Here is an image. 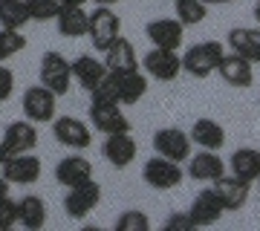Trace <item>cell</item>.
<instances>
[{
	"instance_id": "cell-23",
	"label": "cell",
	"mask_w": 260,
	"mask_h": 231,
	"mask_svg": "<svg viewBox=\"0 0 260 231\" xmlns=\"http://www.w3.org/2000/svg\"><path fill=\"white\" fill-rule=\"evenodd\" d=\"M90 176H93V165H90V159L78 156V153L64 156L55 165V179L64 185V188H73V185L84 182V179H90Z\"/></svg>"
},
{
	"instance_id": "cell-14",
	"label": "cell",
	"mask_w": 260,
	"mask_h": 231,
	"mask_svg": "<svg viewBox=\"0 0 260 231\" xmlns=\"http://www.w3.org/2000/svg\"><path fill=\"white\" fill-rule=\"evenodd\" d=\"M145 35L159 49H179L185 41V26L179 23V18H159L145 26Z\"/></svg>"
},
{
	"instance_id": "cell-8",
	"label": "cell",
	"mask_w": 260,
	"mask_h": 231,
	"mask_svg": "<svg viewBox=\"0 0 260 231\" xmlns=\"http://www.w3.org/2000/svg\"><path fill=\"white\" fill-rule=\"evenodd\" d=\"M41 159L29 150V153H9L6 162L0 165V174L9 179V185H32L41 179Z\"/></svg>"
},
{
	"instance_id": "cell-34",
	"label": "cell",
	"mask_w": 260,
	"mask_h": 231,
	"mask_svg": "<svg viewBox=\"0 0 260 231\" xmlns=\"http://www.w3.org/2000/svg\"><path fill=\"white\" fill-rule=\"evenodd\" d=\"M165 231H194V220H191V214L188 211H177V214H171L165 220V225H162Z\"/></svg>"
},
{
	"instance_id": "cell-36",
	"label": "cell",
	"mask_w": 260,
	"mask_h": 231,
	"mask_svg": "<svg viewBox=\"0 0 260 231\" xmlns=\"http://www.w3.org/2000/svg\"><path fill=\"white\" fill-rule=\"evenodd\" d=\"M3 196H9V179L0 174V200H3Z\"/></svg>"
},
{
	"instance_id": "cell-1",
	"label": "cell",
	"mask_w": 260,
	"mask_h": 231,
	"mask_svg": "<svg viewBox=\"0 0 260 231\" xmlns=\"http://www.w3.org/2000/svg\"><path fill=\"white\" fill-rule=\"evenodd\" d=\"M223 44L220 41H200L182 55V70L191 73L194 78H208L217 73V67L223 61Z\"/></svg>"
},
{
	"instance_id": "cell-7",
	"label": "cell",
	"mask_w": 260,
	"mask_h": 231,
	"mask_svg": "<svg viewBox=\"0 0 260 231\" xmlns=\"http://www.w3.org/2000/svg\"><path fill=\"white\" fill-rule=\"evenodd\" d=\"M142 70L153 78V81H177L182 70V55H177V49H159L153 46L148 55L142 58Z\"/></svg>"
},
{
	"instance_id": "cell-37",
	"label": "cell",
	"mask_w": 260,
	"mask_h": 231,
	"mask_svg": "<svg viewBox=\"0 0 260 231\" xmlns=\"http://www.w3.org/2000/svg\"><path fill=\"white\" fill-rule=\"evenodd\" d=\"M203 3H208V6H229L234 0H203Z\"/></svg>"
},
{
	"instance_id": "cell-4",
	"label": "cell",
	"mask_w": 260,
	"mask_h": 231,
	"mask_svg": "<svg viewBox=\"0 0 260 231\" xmlns=\"http://www.w3.org/2000/svg\"><path fill=\"white\" fill-rule=\"evenodd\" d=\"M182 168H179V162H174V159L168 156H150L145 165H142V179L153 188V191H171V188H179V182H182Z\"/></svg>"
},
{
	"instance_id": "cell-42",
	"label": "cell",
	"mask_w": 260,
	"mask_h": 231,
	"mask_svg": "<svg viewBox=\"0 0 260 231\" xmlns=\"http://www.w3.org/2000/svg\"><path fill=\"white\" fill-rule=\"evenodd\" d=\"M257 182H260V179H257Z\"/></svg>"
},
{
	"instance_id": "cell-16",
	"label": "cell",
	"mask_w": 260,
	"mask_h": 231,
	"mask_svg": "<svg viewBox=\"0 0 260 231\" xmlns=\"http://www.w3.org/2000/svg\"><path fill=\"white\" fill-rule=\"evenodd\" d=\"M3 145H6V150L9 153H29V150L38 148V127L35 121H12V124H6V130H3Z\"/></svg>"
},
{
	"instance_id": "cell-6",
	"label": "cell",
	"mask_w": 260,
	"mask_h": 231,
	"mask_svg": "<svg viewBox=\"0 0 260 231\" xmlns=\"http://www.w3.org/2000/svg\"><path fill=\"white\" fill-rule=\"evenodd\" d=\"M23 116L35 124H47V121L55 119V110H58V95L52 90H47L44 84H35L23 92Z\"/></svg>"
},
{
	"instance_id": "cell-25",
	"label": "cell",
	"mask_w": 260,
	"mask_h": 231,
	"mask_svg": "<svg viewBox=\"0 0 260 231\" xmlns=\"http://www.w3.org/2000/svg\"><path fill=\"white\" fill-rule=\"evenodd\" d=\"M119 87V104H139L142 95L148 92V75L133 70V73H116Z\"/></svg>"
},
{
	"instance_id": "cell-11",
	"label": "cell",
	"mask_w": 260,
	"mask_h": 231,
	"mask_svg": "<svg viewBox=\"0 0 260 231\" xmlns=\"http://www.w3.org/2000/svg\"><path fill=\"white\" fill-rule=\"evenodd\" d=\"M52 136H55L61 145H67V148H73V150H87L93 145L90 127H87L81 119H75V116H55V119H52Z\"/></svg>"
},
{
	"instance_id": "cell-21",
	"label": "cell",
	"mask_w": 260,
	"mask_h": 231,
	"mask_svg": "<svg viewBox=\"0 0 260 231\" xmlns=\"http://www.w3.org/2000/svg\"><path fill=\"white\" fill-rule=\"evenodd\" d=\"M55 29L61 38H84L90 29V12H84V6H61Z\"/></svg>"
},
{
	"instance_id": "cell-29",
	"label": "cell",
	"mask_w": 260,
	"mask_h": 231,
	"mask_svg": "<svg viewBox=\"0 0 260 231\" xmlns=\"http://www.w3.org/2000/svg\"><path fill=\"white\" fill-rule=\"evenodd\" d=\"M174 6H177V18L182 26H197L208 18V3L203 0H174Z\"/></svg>"
},
{
	"instance_id": "cell-15",
	"label": "cell",
	"mask_w": 260,
	"mask_h": 231,
	"mask_svg": "<svg viewBox=\"0 0 260 231\" xmlns=\"http://www.w3.org/2000/svg\"><path fill=\"white\" fill-rule=\"evenodd\" d=\"M188 214H191V220H194L197 228H208V225H214V222L223 217L225 208H223V203H220V196L214 194V188H205V191H200V194L194 196Z\"/></svg>"
},
{
	"instance_id": "cell-5",
	"label": "cell",
	"mask_w": 260,
	"mask_h": 231,
	"mask_svg": "<svg viewBox=\"0 0 260 231\" xmlns=\"http://www.w3.org/2000/svg\"><path fill=\"white\" fill-rule=\"evenodd\" d=\"M87 35H90L95 49L104 52V49L121 35V18L110 9V6H99V9L90 12V29H87Z\"/></svg>"
},
{
	"instance_id": "cell-17",
	"label": "cell",
	"mask_w": 260,
	"mask_h": 231,
	"mask_svg": "<svg viewBox=\"0 0 260 231\" xmlns=\"http://www.w3.org/2000/svg\"><path fill=\"white\" fill-rule=\"evenodd\" d=\"M251 61H246V58L240 55H223V61H220V67H217V75L223 78L229 87H237V90H249L251 84H254V73H251Z\"/></svg>"
},
{
	"instance_id": "cell-19",
	"label": "cell",
	"mask_w": 260,
	"mask_h": 231,
	"mask_svg": "<svg viewBox=\"0 0 260 231\" xmlns=\"http://www.w3.org/2000/svg\"><path fill=\"white\" fill-rule=\"evenodd\" d=\"M104 67L110 73H133L139 70V58H136V49L127 38H116L107 49H104Z\"/></svg>"
},
{
	"instance_id": "cell-12",
	"label": "cell",
	"mask_w": 260,
	"mask_h": 231,
	"mask_svg": "<svg viewBox=\"0 0 260 231\" xmlns=\"http://www.w3.org/2000/svg\"><path fill=\"white\" fill-rule=\"evenodd\" d=\"M211 188H214V194L220 196L225 211H237V208H243V205L249 203L251 182H246V179H240V176H234V174H223L211 182Z\"/></svg>"
},
{
	"instance_id": "cell-2",
	"label": "cell",
	"mask_w": 260,
	"mask_h": 231,
	"mask_svg": "<svg viewBox=\"0 0 260 231\" xmlns=\"http://www.w3.org/2000/svg\"><path fill=\"white\" fill-rule=\"evenodd\" d=\"M41 84L52 90L55 95H67L70 87H73V61H67L61 52L49 49L41 55Z\"/></svg>"
},
{
	"instance_id": "cell-10",
	"label": "cell",
	"mask_w": 260,
	"mask_h": 231,
	"mask_svg": "<svg viewBox=\"0 0 260 231\" xmlns=\"http://www.w3.org/2000/svg\"><path fill=\"white\" fill-rule=\"evenodd\" d=\"M191 136H188L185 130L179 127H162L153 133V148H156L159 156H168L174 159V162H188V156H191Z\"/></svg>"
},
{
	"instance_id": "cell-38",
	"label": "cell",
	"mask_w": 260,
	"mask_h": 231,
	"mask_svg": "<svg viewBox=\"0 0 260 231\" xmlns=\"http://www.w3.org/2000/svg\"><path fill=\"white\" fill-rule=\"evenodd\" d=\"M6 156H9V150H6V145H3V139H0V165L6 162Z\"/></svg>"
},
{
	"instance_id": "cell-18",
	"label": "cell",
	"mask_w": 260,
	"mask_h": 231,
	"mask_svg": "<svg viewBox=\"0 0 260 231\" xmlns=\"http://www.w3.org/2000/svg\"><path fill=\"white\" fill-rule=\"evenodd\" d=\"M225 174L223 156H217V150H203L197 156H188V176L194 182H214L217 176Z\"/></svg>"
},
{
	"instance_id": "cell-22",
	"label": "cell",
	"mask_w": 260,
	"mask_h": 231,
	"mask_svg": "<svg viewBox=\"0 0 260 231\" xmlns=\"http://www.w3.org/2000/svg\"><path fill=\"white\" fill-rule=\"evenodd\" d=\"M188 136L203 150H223V145H225V130L220 121H214V119H197L191 124Z\"/></svg>"
},
{
	"instance_id": "cell-24",
	"label": "cell",
	"mask_w": 260,
	"mask_h": 231,
	"mask_svg": "<svg viewBox=\"0 0 260 231\" xmlns=\"http://www.w3.org/2000/svg\"><path fill=\"white\" fill-rule=\"evenodd\" d=\"M104 75H107V67H104V61H99L95 55H78L73 61V78L78 84H81V90H93V87H99V81H102Z\"/></svg>"
},
{
	"instance_id": "cell-41",
	"label": "cell",
	"mask_w": 260,
	"mask_h": 231,
	"mask_svg": "<svg viewBox=\"0 0 260 231\" xmlns=\"http://www.w3.org/2000/svg\"><path fill=\"white\" fill-rule=\"evenodd\" d=\"M99 6H110V3H116V0H95Z\"/></svg>"
},
{
	"instance_id": "cell-28",
	"label": "cell",
	"mask_w": 260,
	"mask_h": 231,
	"mask_svg": "<svg viewBox=\"0 0 260 231\" xmlns=\"http://www.w3.org/2000/svg\"><path fill=\"white\" fill-rule=\"evenodd\" d=\"M26 0H0V26L3 29H20L29 23Z\"/></svg>"
},
{
	"instance_id": "cell-9",
	"label": "cell",
	"mask_w": 260,
	"mask_h": 231,
	"mask_svg": "<svg viewBox=\"0 0 260 231\" xmlns=\"http://www.w3.org/2000/svg\"><path fill=\"white\" fill-rule=\"evenodd\" d=\"M90 124L104 136L130 130V119L121 113V104L116 102H90Z\"/></svg>"
},
{
	"instance_id": "cell-39",
	"label": "cell",
	"mask_w": 260,
	"mask_h": 231,
	"mask_svg": "<svg viewBox=\"0 0 260 231\" xmlns=\"http://www.w3.org/2000/svg\"><path fill=\"white\" fill-rule=\"evenodd\" d=\"M87 0H61V6H84Z\"/></svg>"
},
{
	"instance_id": "cell-3",
	"label": "cell",
	"mask_w": 260,
	"mask_h": 231,
	"mask_svg": "<svg viewBox=\"0 0 260 231\" xmlns=\"http://www.w3.org/2000/svg\"><path fill=\"white\" fill-rule=\"evenodd\" d=\"M102 203V185L95 182L93 176L84 182L73 185L64 196V211L70 220H84L87 214L95 211V205Z\"/></svg>"
},
{
	"instance_id": "cell-33",
	"label": "cell",
	"mask_w": 260,
	"mask_h": 231,
	"mask_svg": "<svg viewBox=\"0 0 260 231\" xmlns=\"http://www.w3.org/2000/svg\"><path fill=\"white\" fill-rule=\"evenodd\" d=\"M18 220H20L18 203H15L12 196H3V200H0V231L15 228V225H18Z\"/></svg>"
},
{
	"instance_id": "cell-35",
	"label": "cell",
	"mask_w": 260,
	"mask_h": 231,
	"mask_svg": "<svg viewBox=\"0 0 260 231\" xmlns=\"http://www.w3.org/2000/svg\"><path fill=\"white\" fill-rule=\"evenodd\" d=\"M12 92H15V73L6 64H0V104L9 102Z\"/></svg>"
},
{
	"instance_id": "cell-31",
	"label": "cell",
	"mask_w": 260,
	"mask_h": 231,
	"mask_svg": "<svg viewBox=\"0 0 260 231\" xmlns=\"http://www.w3.org/2000/svg\"><path fill=\"white\" fill-rule=\"evenodd\" d=\"M113 228H116V231H148L150 228V220H148V214H145V211L130 208V211H121V217L116 220Z\"/></svg>"
},
{
	"instance_id": "cell-13",
	"label": "cell",
	"mask_w": 260,
	"mask_h": 231,
	"mask_svg": "<svg viewBox=\"0 0 260 231\" xmlns=\"http://www.w3.org/2000/svg\"><path fill=\"white\" fill-rule=\"evenodd\" d=\"M139 153V145H136V139L127 133H110V136H104V145H102V156L110 162L116 171L121 168H127L133 159Z\"/></svg>"
},
{
	"instance_id": "cell-32",
	"label": "cell",
	"mask_w": 260,
	"mask_h": 231,
	"mask_svg": "<svg viewBox=\"0 0 260 231\" xmlns=\"http://www.w3.org/2000/svg\"><path fill=\"white\" fill-rule=\"evenodd\" d=\"M26 9L32 20H55L61 12V0H26Z\"/></svg>"
},
{
	"instance_id": "cell-20",
	"label": "cell",
	"mask_w": 260,
	"mask_h": 231,
	"mask_svg": "<svg viewBox=\"0 0 260 231\" xmlns=\"http://www.w3.org/2000/svg\"><path fill=\"white\" fill-rule=\"evenodd\" d=\"M225 44L234 55L246 58L251 64H260V29H246V26H234L225 38Z\"/></svg>"
},
{
	"instance_id": "cell-40",
	"label": "cell",
	"mask_w": 260,
	"mask_h": 231,
	"mask_svg": "<svg viewBox=\"0 0 260 231\" xmlns=\"http://www.w3.org/2000/svg\"><path fill=\"white\" fill-rule=\"evenodd\" d=\"M254 20H257V23H260V0H257V3H254Z\"/></svg>"
},
{
	"instance_id": "cell-27",
	"label": "cell",
	"mask_w": 260,
	"mask_h": 231,
	"mask_svg": "<svg viewBox=\"0 0 260 231\" xmlns=\"http://www.w3.org/2000/svg\"><path fill=\"white\" fill-rule=\"evenodd\" d=\"M18 208H20V220L18 225L35 231V228H44L47 225V203L35 194H26L23 200H18Z\"/></svg>"
},
{
	"instance_id": "cell-30",
	"label": "cell",
	"mask_w": 260,
	"mask_h": 231,
	"mask_svg": "<svg viewBox=\"0 0 260 231\" xmlns=\"http://www.w3.org/2000/svg\"><path fill=\"white\" fill-rule=\"evenodd\" d=\"M20 49H26V35L20 29H3L0 26V64L15 58Z\"/></svg>"
},
{
	"instance_id": "cell-26",
	"label": "cell",
	"mask_w": 260,
	"mask_h": 231,
	"mask_svg": "<svg viewBox=\"0 0 260 231\" xmlns=\"http://www.w3.org/2000/svg\"><path fill=\"white\" fill-rule=\"evenodd\" d=\"M229 168H232L234 176H240L246 182H257L260 179V150L257 148L234 150L232 159H229Z\"/></svg>"
}]
</instances>
